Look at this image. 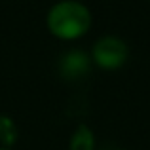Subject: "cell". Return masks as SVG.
<instances>
[{"mask_svg":"<svg viewBox=\"0 0 150 150\" xmlns=\"http://www.w3.org/2000/svg\"><path fill=\"white\" fill-rule=\"evenodd\" d=\"M46 25L59 40H78L91 29V11L78 0H61L50 8Z\"/></svg>","mask_w":150,"mask_h":150,"instance_id":"obj_1","label":"cell"},{"mask_svg":"<svg viewBox=\"0 0 150 150\" xmlns=\"http://www.w3.org/2000/svg\"><path fill=\"white\" fill-rule=\"evenodd\" d=\"M129 57V48L122 38L118 36H101L91 48V61L99 69L116 70L125 65Z\"/></svg>","mask_w":150,"mask_h":150,"instance_id":"obj_2","label":"cell"},{"mask_svg":"<svg viewBox=\"0 0 150 150\" xmlns=\"http://www.w3.org/2000/svg\"><path fill=\"white\" fill-rule=\"evenodd\" d=\"M89 65H91V59L84 53V51L72 50L61 59V74L65 78H82L86 72L89 70Z\"/></svg>","mask_w":150,"mask_h":150,"instance_id":"obj_3","label":"cell"},{"mask_svg":"<svg viewBox=\"0 0 150 150\" xmlns=\"http://www.w3.org/2000/svg\"><path fill=\"white\" fill-rule=\"evenodd\" d=\"M69 150H95V135H93V129L86 124H80L72 131V135H70Z\"/></svg>","mask_w":150,"mask_h":150,"instance_id":"obj_4","label":"cell"},{"mask_svg":"<svg viewBox=\"0 0 150 150\" xmlns=\"http://www.w3.org/2000/svg\"><path fill=\"white\" fill-rule=\"evenodd\" d=\"M17 137H19V129L13 118L0 114V144L6 148H11L17 143Z\"/></svg>","mask_w":150,"mask_h":150,"instance_id":"obj_5","label":"cell"},{"mask_svg":"<svg viewBox=\"0 0 150 150\" xmlns=\"http://www.w3.org/2000/svg\"><path fill=\"white\" fill-rule=\"evenodd\" d=\"M0 150H11V148H6V146H0Z\"/></svg>","mask_w":150,"mask_h":150,"instance_id":"obj_6","label":"cell"}]
</instances>
